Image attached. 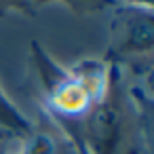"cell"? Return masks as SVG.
I'll return each mask as SVG.
<instances>
[{
	"mask_svg": "<svg viewBox=\"0 0 154 154\" xmlns=\"http://www.w3.org/2000/svg\"><path fill=\"white\" fill-rule=\"evenodd\" d=\"M9 139H11V137H9L7 133H2V131H0V141H9Z\"/></svg>",
	"mask_w": 154,
	"mask_h": 154,
	"instance_id": "10",
	"label": "cell"
},
{
	"mask_svg": "<svg viewBox=\"0 0 154 154\" xmlns=\"http://www.w3.org/2000/svg\"><path fill=\"white\" fill-rule=\"evenodd\" d=\"M0 154H9V148H7V141H0Z\"/></svg>",
	"mask_w": 154,
	"mask_h": 154,
	"instance_id": "9",
	"label": "cell"
},
{
	"mask_svg": "<svg viewBox=\"0 0 154 154\" xmlns=\"http://www.w3.org/2000/svg\"><path fill=\"white\" fill-rule=\"evenodd\" d=\"M9 154H11V152H9ZM13 154H21V152H19V150H17V152H13Z\"/></svg>",
	"mask_w": 154,
	"mask_h": 154,
	"instance_id": "11",
	"label": "cell"
},
{
	"mask_svg": "<svg viewBox=\"0 0 154 154\" xmlns=\"http://www.w3.org/2000/svg\"><path fill=\"white\" fill-rule=\"evenodd\" d=\"M30 2H32V9H34L36 13H38L42 7H49V5H61V7H66L72 15H76V17L95 15V13L114 9V7L118 5L116 0H30Z\"/></svg>",
	"mask_w": 154,
	"mask_h": 154,
	"instance_id": "6",
	"label": "cell"
},
{
	"mask_svg": "<svg viewBox=\"0 0 154 154\" xmlns=\"http://www.w3.org/2000/svg\"><path fill=\"white\" fill-rule=\"evenodd\" d=\"M9 13H17L23 17H36V11L32 9L30 0H0V17Z\"/></svg>",
	"mask_w": 154,
	"mask_h": 154,
	"instance_id": "7",
	"label": "cell"
},
{
	"mask_svg": "<svg viewBox=\"0 0 154 154\" xmlns=\"http://www.w3.org/2000/svg\"><path fill=\"white\" fill-rule=\"evenodd\" d=\"M154 53V11L116 5L112 9L110 40L103 59L122 70H133L150 80Z\"/></svg>",
	"mask_w": 154,
	"mask_h": 154,
	"instance_id": "3",
	"label": "cell"
},
{
	"mask_svg": "<svg viewBox=\"0 0 154 154\" xmlns=\"http://www.w3.org/2000/svg\"><path fill=\"white\" fill-rule=\"evenodd\" d=\"M150 139V97L112 66L101 99L80 122L72 141L76 154H146Z\"/></svg>",
	"mask_w": 154,
	"mask_h": 154,
	"instance_id": "2",
	"label": "cell"
},
{
	"mask_svg": "<svg viewBox=\"0 0 154 154\" xmlns=\"http://www.w3.org/2000/svg\"><path fill=\"white\" fill-rule=\"evenodd\" d=\"M34 122L13 103L7 91L0 85V131L7 133L11 139H23L32 131Z\"/></svg>",
	"mask_w": 154,
	"mask_h": 154,
	"instance_id": "5",
	"label": "cell"
},
{
	"mask_svg": "<svg viewBox=\"0 0 154 154\" xmlns=\"http://www.w3.org/2000/svg\"><path fill=\"white\" fill-rule=\"evenodd\" d=\"M120 5H127V7H139V9H152V7H154V0H122Z\"/></svg>",
	"mask_w": 154,
	"mask_h": 154,
	"instance_id": "8",
	"label": "cell"
},
{
	"mask_svg": "<svg viewBox=\"0 0 154 154\" xmlns=\"http://www.w3.org/2000/svg\"><path fill=\"white\" fill-rule=\"evenodd\" d=\"M19 152L21 154H76L74 146L51 122L34 125L32 131L21 139Z\"/></svg>",
	"mask_w": 154,
	"mask_h": 154,
	"instance_id": "4",
	"label": "cell"
},
{
	"mask_svg": "<svg viewBox=\"0 0 154 154\" xmlns=\"http://www.w3.org/2000/svg\"><path fill=\"white\" fill-rule=\"evenodd\" d=\"M30 72L45 116L72 143L80 122L108 89L112 63L80 59L74 66H63L38 40H32Z\"/></svg>",
	"mask_w": 154,
	"mask_h": 154,
	"instance_id": "1",
	"label": "cell"
}]
</instances>
